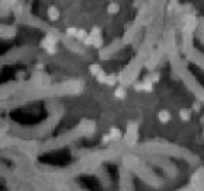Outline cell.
<instances>
[{
  "label": "cell",
  "mask_w": 204,
  "mask_h": 191,
  "mask_svg": "<svg viewBox=\"0 0 204 191\" xmlns=\"http://www.w3.org/2000/svg\"><path fill=\"white\" fill-rule=\"evenodd\" d=\"M57 42H58V37L52 35V34H48V35L42 39L41 45H42L44 49H47L48 53H55L57 52V48H55L57 47Z\"/></svg>",
  "instance_id": "1"
},
{
  "label": "cell",
  "mask_w": 204,
  "mask_h": 191,
  "mask_svg": "<svg viewBox=\"0 0 204 191\" xmlns=\"http://www.w3.org/2000/svg\"><path fill=\"white\" fill-rule=\"evenodd\" d=\"M158 120L161 121L162 124H166L170 121V112L167 111V110H161V111L158 112Z\"/></svg>",
  "instance_id": "2"
},
{
  "label": "cell",
  "mask_w": 204,
  "mask_h": 191,
  "mask_svg": "<svg viewBox=\"0 0 204 191\" xmlns=\"http://www.w3.org/2000/svg\"><path fill=\"white\" fill-rule=\"evenodd\" d=\"M179 117H180L182 121H190V118H192V110L189 108L179 110Z\"/></svg>",
  "instance_id": "3"
},
{
  "label": "cell",
  "mask_w": 204,
  "mask_h": 191,
  "mask_svg": "<svg viewBox=\"0 0 204 191\" xmlns=\"http://www.w3.org/2000/svg\"><path fill=\"white\" fill-rule=\"evenodd\" d=\"M48 17L52 20V21L58 20V18H59V10H58L55 6H51V7L48 8Z\"/></svg>",
  "instance_id": "4"
},
{
  "label": "cell",
  "mask_w": 204,
  "mask_h": 191,
  "mask_svg": "<svg viewBox=\"0 0 204 191\" xmlns=\"http://www.w3.org/2000/svg\"><path fill=\"white\" fill-rule=\"evenodd\" d=\"M110 135H111V139L113 140H118L120 138H121V131H120L118 128H116V126H113V128L110 129Z\"/></svg>",
  "instance_id": "5"
},
{
  "label": "cell",
  "mask_w": 204,
  "mask_h": 191,
  "mask_svg": "<svg viewBox=\"0 0 204 191\" xmlns=\"http://www.w3.org/2000/svg\"><path fill=\"white\" fill-rule=\"evenodd\" d=\"M114 96H116L117 98H120V100L125 98V96H127V93H125V89H124V87H118V89H116V91H114Z\"/></svg>",
  "instance_id": "6"
},
{
  "label": "cell",
  "mask_w": 204,
  "mask_h": 191,
  "mask_svg": "<svg viewBox=\"0 0 204 191\" xmlns=\"http://www.w3.org/2000/svg\"><path fill=\"white\" fill-rule=\"evenodd\" d=\"M107 11H108L110 14H117V13L120 11V6L117 4V3H111V4H108Z\"/></svg>",
  "instance_id": "7"
},
{
  "label": "cell",
  "mask_w": 204,
  "mask_h": 191,
  "mask_svg": "<svg viewBox=\"0 0 204 191\" xmlns=\"http://www.w3.org/2000/svg\"><path fill=\"white\" fill-rule=\"evenodd\" d=\"M107 76H108V75H106L104 70H100V72L96 75L97 81H99V83H106V81H107Z\"/></svg>",
  "instance_id": "8"
},
{
  "label": "cell",
  "mask_w": 204,
  "mask_h": 191,
  "mask_svg": "<svg viewBox=\"0 0 204 191\" xmlns=\"http://www.w3.org/2000/svg\"><path fill=\"white\" fill-rule=\"evenodd\" d=\"M93 39H94V35H92V34H87V35H86V38L83 39V44L87 45V47H92V45H93Z\"/></svg>",
  "instance_id": "9"
},
{
  "label": "cell",
  "mask_w": 204,
  "mask_h": 191,
  "mask_svg": "<svg viewBox=\"0 0 204 191\" xmlns=\"http://www.w3.org/2000/svg\"><path fill=\"white\" fill-rule=\"evenodd\" d=\"M93 35V34H92ZM103 45V39H102V37L100 35H94V39H93V47H96V48H100Z\"/></svg>",
  "instance_id": "10"
},
{
  "label": "cell",
  "mask_w": 204,
  "mask_h": 191,
  "mask_svg": "<svg viewBox=\"0 0 204 191\" xmlns=\"http://www.w3.org/2000/svg\"><path fill=\"white\" fill-rule=\"evenodd\" d=\"M86 35H87V32H86V30H77V32H76V37L75 38H77V39H80V41H83V39L86 38Z\"/></svg>",
  "instance_id": "11"
},
{
  "label": "cell",
  "mask_w": 204,
  "mask_h": 191,
  "mask_svg": "<svg viewBox=\"0 0 204 191\" xmlns=\"http://www.w3.org/2000/svg\"><path fill=\"white\" fill-rule=\"evenodd\" d=\"M100 70H102L100 65H92V66H90V73H92V75H94V76H96Z\"/></svg>",
  "instance_id": "12"
},
{
  "label": "cell",
  "mask_w": 204,
  "mask_h": 191,
  "mask_svg": "<svg viewBox=\"0 0 204 191\" xmlns=\"http://www.w3.org/2000/svg\"><path fill=\"white\" fill-rule=\"evenodd\" d=\"M149 77H151V81H152V83H158L159 79H161V75H159V73H151Z\"/></svg>",
  "instance_id": "13"
},
{
  "label": "cell",
  "mask_w": 204,
  "mask_h": 191,
  "mask_svg": "<svg viewBox=\"0 0 204 191\" xmlns=\"http://www.w3.org/2000/svg\"><path fill=\"white\" fill-rule=\"evenodd\" d=\"M116 76L111 75V76H107V81H106V84H108V86H113V84H116Z\"/></svg>",
  "instance_id": "14"
},
{
  "label": "cell",
  "mask_w": 204,
  "mask_h": 191,
  "mask_svg": "<svg viewBox=\"0 0 204 191\" xmlns=\"http://www.w3.org/2000/svg\"><path fill=\"white\" fill-rule=\"evenodd\" d=\"M76 32H77V28H75V27H71L66 30V34H68L69 37H76Z\"/></svg>",
  "instance_id": "15"
},
{
  "label": "cell",
  "mask_w": 204,
  "mask_h": 191,
  "mask_svg": "<svg viewBox=\"0 0 204 191\" xmlns=\"http://www.w3.org/2000/svg\"><path fill=\"white\" fill-rule=\"evenodd\" d=\"M134 89H135L137 91H144V84H142V81H138V83L134 84Z\"/></svg>",
  "instance_id": "16"
},
{
  "label": "cell",
  "mask_w": 204,
  "mask_h": 191,
  "mask_svg": "<svg viewBox=\"0 0 204 191\" xmlns=\"http://www.w3.org/2000/svg\"><path fill=\"white\" fill-rule=\"evenodd\" d=\"M90 34H93V35H100V34H102V30H100V27H96V25H94V27L92 28Z\"/></svg>",
  "instance_id": "17"
},
{
  "label": "cell",
  "mask_w": 204,
  "mask_h": 191,
  "mask_svg": "<svg viewBox=\"0 0 204 191\" xmlns=\"http://www.w3.org/2000/svg\"><path fill=\"white\" fill-rule=\"evenodd\" d=\"M111 140H113V139H111L110 132H108V134H106L104 136H103V142H104V143H108V142H111Z\"/></svg>",
  "instance_id": "18"
}]
</instances>
